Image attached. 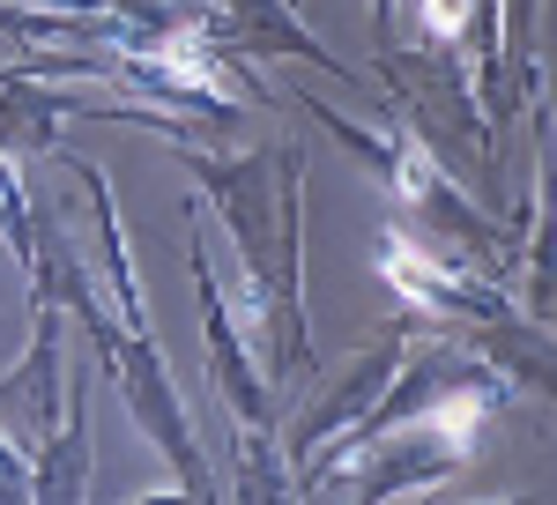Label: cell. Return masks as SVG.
Wrapping results in <instances>:
<instances>
[{"label":"cell","instance_id":"6da1fadb","mask_svg":"<svg viewBox=\"0 0 557 505\" xmlns=\"http://www.w3.org/2000/svg\"><path fill=\"white\" fill-rule=\"evenodd\" d=\"M178 164L209 186L215 215L238 246V305L268 342V379H298L312 365L305 342V291H298V194H305V157L290 141H268L246 157H201L178 141Z\"/></svg>","mask_w":557,"mask_h":505},{"label":"cell","instance_id":"7a4b0ae2","mask_svg":"<svg viewBox=\"0 0 557 505\" xmlns=\"http://www.w3.org/2000/svg\"><path fill=\"white\" fill-rule=\"evenodd\" d=\"M305 104L320 112V126H327V134L343 141L357 164H372V171H380V178H386V194H394L401 209L417 215L424 231L454 238V246L469 253L475 268H491V260H498V231H491V223H483V215H475L469 201H461V186H454L446 171L431 164V149L417 141V134H372V126H357V120H343V112H327L320 97H305Z\"/></svg>","mask_w":557,"mask_h":505},{"label":"cell","instance_id":"3957f363","mask_svg":"<svg viewBox=\"0 0 557 505\" xmlns=\"http://www.w3.org/2000/svg\"><path fill=\"white\" fill-rule=\"evenodd\" d=\"M401 365H409V335L372 342V349H364V357H357V365H349V372L335 379V386H327V394H320L312 409H305V423L290 431V454L320 446V439H327V431H343V423L357 431V409H372L386 386H394V372H401Z\"/></svg>","mask_w":557,"mask_h":505},{"label":"cell","instance_id":"277c9868","mask_svg":"<svg viewBox=\"0 0 557 505\" xmlns=\"http://www.w3.org/2000/svg\"><path fill=\"white\" fill-rule=\"evenodd\" d=\"M231 38L253 45V52H305V60H320V67H335V75H349L343 60H327L320 45L298 30V15H290V0H231Z\"/></svg>","mask_w":557,"mask_h":505},{"label":"cell","instance_id":"5b68a950","mask_svg":"<svg viewBox=\"0 0 557 505\" xmlns=\"http://www.w3.org/2000/svg\"><path fill=\"white\" fill-rule=\"evenodd\" d=\"M0 231H8V246H15L23 268L38 260V215H30V201H23V186H15L8 164H0Z\"/></svg>","mask_w":557,"mask_h":505},{"label":"cell","instance_id":"8992f818","mask_svg":"<svg viewBox=\"0 0 557 505\" xmlns=\"http://www.w3.org/2000/svg\"><path fill=\"white\" fill-rule=\"evenodd\" d=\"M23 498H38V476L15 461V446L0 439V505H23Z\"/></svg>","mask_w":557,"mask_h":505}]
</instances>
